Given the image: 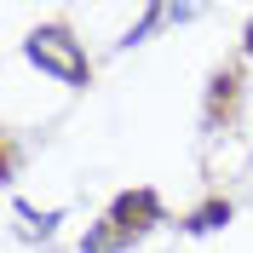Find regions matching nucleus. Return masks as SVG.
I'll return each mask as SVG.
<instances>
[{"instance_id":"obj_7","label":"nucleus","mask_w":253,"mask_h":253,"mask_svg":"<svg viewBox=\"0 0 253 253\" xmlns=\"http://www.w3.org/2000/svg\"><path fill=\"white\" fill-rule=\"evenodd\" d=\"M248 58H253V23H248Z\"/></svg>"},{"instance_id":"obj_3","label":"nucleus","mask_w":253,"mask_h":253,"mask_svg":"<svg viewBox=\"0 0 253 253\" xmlns=\"http://www.w3.org/2000/svg\"><path fill=\"white\" fill-rule=\"evenodd\" d=\"M236 104H242V69H219V75H213V86H207V126L230 121V115H236Z\"/></svg>"},{"instance_id":"obj_5","label":"nucleus","mask_w":253,"mask_h":253,"mask_svg":"<svg viewBox=\"0 0 253 253\" xmlns=\"http://www.w3.org/2000/svg\"><path fill=\"white\" fill-rule=\"evenodd\" d=\"M12 213L23 219V230H29V236H52V230H58V213H35L23 196H12Z\"/></svg>"},{"instance_id":"obj_2","label":"nucleus","mask_w":253,"mask_h":253,"mask_svg":"<svg viewBox=\"0 0 253 253\" xmlns=\"http://www.w3.org/2000/svg\"><path fill=\"white\" fill-rule=\"evenodd\" d=\"M115 230V242H138L144 230H156L161 224V196L156 190H126V196H115V207H110V219H104Z\"/></svg>"},{"instance_id":"obj_1","label":"nucleus","mask_w":253,"mask_h":253,"mask_svg":"<svg viewBox=\"0 0 253 253\" xmlns=\"http://www.w3.org/2000/svg\"><path fill=\"white\" fill-rule=\"evenodd\" d=\"M23 52H29V63H41L46 75H58L63 86H86V75H92V63H86L81 41L63 29V23H52V29H35L29 41H23Z\"/></svg>"},{"instance_id":"obj_4","label":"nucleus","mask_w":253,"mask_h":253,"mask_svg":"<svg viewBox=\"0 0 253 253\" xmlns=\"http://www.w3.org/2000/svg\"><path fill=\"white\" fill-rule=\"evenodd\" d=\"M219 224H230V202H224V196H213V202H202L196 213H184L190 236H207V230H219Z\"/></svg>"},{"instance_id":"obj_6","label":"nucleus","mask_w":253,"mask_h":253,"mask_svg":"<svg viewBox=\"0 0 253 253\" xmlns=\"http://www.w3.org/2000/svg\"><path fill=\"white\" fill-rule=\"evenodd\" d=\"M115 248H121V242H115L110 224H92V230H86V242H81V253H115Z\"/></svg>"}]
</instances>
